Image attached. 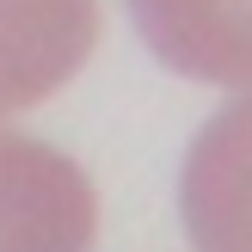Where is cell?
Here are the masks:
<instances>
[{"label": "cell", "instance_id": "6da1fadb", "mask_svg": "<svg viewBox=\"0 0 252 252\" xmlns=\"http://www.w3.org/2000/svg\"><path fill=\"white\" fill-rule=\"evenodd\" d=\"M98 197L62 148L0 129V252H93Z\"/></svg>", "mask_w": 252, "mask_h": 252}, {"label": "cell", "instance_id": "7a4b0ae2", "mask_svg": "<svg viewBox=\"0 0 252 252\" xmlns=\"http://www.w3.org/2000/svg\"><path fill=\"white\" fill-rule=\"evenodd\" d=\"M179 209L197 252H252V93L216 111L191 142Z\"/></svg>", "mask_w": 252, "mask_h": 252}, {"label": "cell", "instance_id": "3957f363", "mask_svg": "<svg viewBox=\"0 0 252 252\" xmlns=\"http://www.w3.org/2000/svg\"><path fill=\"white\" fill-rule=\"evenodd\" d=\"M98 43V0H0V117L43 105Z\"/></svg>", "mask_w": 252, "mask_h": 252}, {"label": "cell", "instance_id": "277c9868", "mask_svg": "<svg viewBox=\"0 0 252 252\" xmlns=\"http://www.w3.org/2000/svg\"><path fill=\"white\" fill-rule=\"evenodd\" d=\"M129 12L172 74L252 86V0H129Z\"/></svg>", "mask_w": 252, "mask_h": 252}]
</instances>
